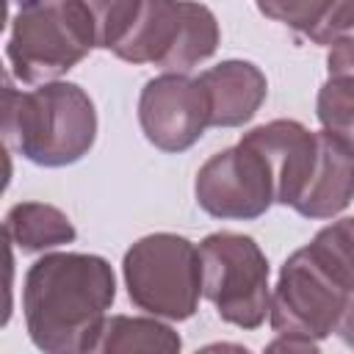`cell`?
Instances as JSON below:
<instances>
[{
    "instance_id": "8fae6325",
    "label": "cell",
    "mask_w": 354,
    "mask_h": 354,
    "mask_svg": "<svg viewBox=\"0 0 354 354\" xmlns=\"http://www.w3.org/2000/svg\"><path fill=\"white\" fill-rule=\"evenodd\" d=\"M199 86L207 97L210 127H238L246 124L266 100L268 83L266 75L249 61H221L205 69Z\"/></svg>"
},
{
    "instance_id": "e0dca14e",
    "label": "cell",
    "mask_w": 354,
    "mask_h": 354,
    "mask_svg": "<svg viewBox=\"0 0 354 354\" xmlns=\"http://www.w3.org/2000/svg\"><path fill=\"white\" fill-rule=\"evenodd\" d=\"M141 3L144 0H86L97 28V47L113 53V47L127 36L133 22L138 19Z\"/></svg>"
},
{
    "instance_id": "30bf717a",
    "label": "cell",
    "mask_w": 354,
    "mask_h": 354,
    "mask_svg": "<svg viewBox=\"0 0 354 354\" xmlns=\"http://www.w3.org/2000/svg\"><path fill=\"white\" fill-rule=\"evenodd\" d=\"M246 147L260 152L274 180V199L293 207L313 174L318 158V133H310L293 119H274L249 130L241 138Z\"/></svg>"
},
{
    "instance_id": "9c48e42d",
    "label": "cell",
    "mask_w": 354,
    "mask_h": 354,
    "mask_svg": "<svg viewBox=\"0 0 354 354\" xmlns=\"http://www.w3.org/2000/svg\"><path fill=\"white\" fill-rule=\"evenodd\" d=\"M138 122L149 144L163 152H183L210 127L205 88L185 72H163L141 88Z\"/></svg>"
},
{
    "instance_id": "4fadbf2b",
    "label": "cell",
    "mask_w": 354,
    "mask_h": 354,
    "mask_svg": "<svg viewBox=\"0 0 354 354\" xmlns=\"http://www.w3.org/2000/svg\"><path fill=\"white\" fill-rule=\"evenodd\" d=\"M6 241L19 246L22 252H44L75 241V227L53 205L44 202H19L6 216Z\"/></svg>"
},
{
    "instance_id": "52a82bcc",
    "label": "cell",
    "mask_w": 354,
    "mask_h": 354,
    "mask_svg": "<svg viewBox=\"0 0 354 354\" xmlns=\"http://www.w3.org/2000/svg\"><path fill=\"white\" fill-rule=\"evenodd\" d=\"M348 296L351 293L340 288L304 246L293 252L279 271L268 304L271 329L318 343L337 329Z\"/></svg>"
},
{
    "instance_id": "2e32d148",
    "label": "cell",
    "mask_w": 354,
    "mask_h": 354,
    "mask_svg": "<svg viewBox=\"0 0 354 354\" xmlns=\"http://www.w3.org/2000/svg\"><path fill=\"white\" fill-rule=\"evenodd\" d=\"M315 111L324 133L354 155V75H329Z\"/></svg>"
},
{
    "instance_id": "44dd1931",
    "label": "cell",
    "mask_w": 354,
    "mask_h": 354,
    "mask_svg": "<svg viewBox=\"0 0 354 354\" xmlns=\"http://www.w3.org/2000/svg\"><path fill=\"white\" fill-rule=\"evenodd\" d=\"M335 332L340 335V340H343L346 346H354V293L348 296L346 310H343V315H340V321H337V329H335Z\"/></svg>"
},
{
    "instance_id": "ba28073f",
    "label": "cell",
    "mask_w": 354,
    "mask_h": 354,
    "mask_svg": "<svg viewBox=\"0 0 354 354\" xmlns=\"http://www.w3.org/2000/svg\"><path fill=\"white\" fill-rule=\"evenodd\" d=\"M194 194L205 213L241 221L263 216L277 202L268 163L243 141L216 152L202 163Z\"/></svg>"
},
{
    "instance_id": "ffe728a7",
    "label": "cell",
    "mask_w": 354,
    "mask_h": 354,
    "mask_svg": "<svg viewBox=\"0 0 354 354\" xmlns=\"http://www.w3.org/2000/svg\"><path fill=\"white\" fill-rule=\"evenodd\" d=\"M329 75H354V36H343L332 44L326 55Z\"/></svg>"
},
{
    "instance_id": "6da1fadb",
    "label": "cell",
    "mask_w": 354,
    "mask_h": 354,
    "mask_svg": "<svg viewBox=\"0 0 354 354\" xmlns=\"http://www.w3.org/2000/svg\"><path fill=\"white\" fill-rule=\"evenodd\" d=\"M113 296L116 277L105 257L83 252L44 254L28 268L22 285L28 335L47 354L97 351Z\"/></svg>"
},
{
    "instance_id": "7c38bea8",
    "label": "cell",
    "mask_w": 354,
    "mask_h": 354,
    "mask_svg": "<svg viewBox=\"0 0 354 354\" xmlns=\"http://www.w3.org/2000/svg\"><path fill=\"white\" fill-rule=\"evenodd\" d=\"M351 199H354V155L321 130L313 174L293 210L307 218H332L340 210H346Z\"/></svg>"
},
{
    "instance_id": "5bb4252c",
    "label": "cell",
    "mask_w": 354,
    "mask_h": 354,
    "mask_svg": "<svg viewBox=\"0 0 354 354\" xmlns=\"http://www.w3.org/2000/svg\"><path fill=\"white\" fill-rule=\"evenodd\" d=\"M180 335L155 318H130V315H111L102 326V337L97 351L122 354V351H160L174 354L180 351Z\"/></svg>"
},
{
    "instance_id": "9a60e30c",
    "label": "cell",
    "mask_w": 354,
    "mask_h": 354,
    "mask_svg": "<svg viewBox=\"0 0 354 354\" xmlns=\"http://www.w3.org/2000/svg\"><path fill=\"white\" fill-rule=\"evenodd\" d=\"M307 252L348 293H354V218H340L315 232Z\"/></svg>"
},
{
    "instance_id": "ac0fdd59",
    "label": "cell",
    "mask_w": 354,
    "mask_h": 354,
    "mask_svg": "<svg viewBox=\"0 0 354 354\" xmlns=\"http://www.w3.org/2000/svg\"><path fill=\"white\" fill-rule=\"evenodd\" d=\"M254 3H257L260 14L299 30L307 39L324 19L326 8L332 6V0H254Z\"/></svg>"
},
{
    "instance_id": "5b68a950",
    "label": "cell",
    "mask_w": 354,
    "mask_h": 354,
    "mask_svg": "<svg viewBox=\"0 0 354 354\" xmlns=\"http://www.w3.org/2000/svg\"><path fill=\"white\" fill-rule=\"evenodd\" d=\"M218 47L213 11L194 0H144L138 19L113 47L130 64H155L163 72H188Z\"/></svg>"
},
{
    "instance_id": "d6986e66",
    "label": "cell",
    "mask_w": 354,
    "mask_h": 354,
    "mask_svg": "<svg viewBox=\"0 0 354 354\" xmlns=\"http://www.w3.org/2000/svg\"><path fill=\"white\" fill-rule=\"evenodd\" d=\"M348 30H354V0H332L318 28L310 33V41L315 44H335Z\"/></svg>"
},
{
    "instance_id": "7a4b0ae2",
    "label": "cell",
    "mask_w": 354,
    "mask_h": 354,
    "mask_svg": "<svg viewBox=\"0 0 354 354\" xmlns=\"http://www.w3.org/2000/svg\"><path fill=\"white\" fill-rule=\"evenodd\" d=\"M3 136L22 158L39 166H69L97 138V111L77 83L50 80L33 91L3 83Z\"/></svg>"
},
{
    "instance_id": "8992f818",
    "label": "cell",
    "mask_w": 354,
    "mask_h": 354,
    "mask_svg": "<svg viewBox=\"0 0 354 354\" xmlns=\"http://www.w3.org/2000/svg\"><path fill=\"white\" fill-rule=\"evenodd\" d=\"M202 296L216 313L241 329H257L271 304L268 260L254 238L241 232H213L199 243Z\"/></svg>"
},
{
    "instance_id": "3957f363",
    "label": "cell",
    "mask_w": 354,
    "mask_h": 354,
    "mask_svg": "<svg viewBox=\"0 0 354 354\" xmlns=\"http://www.w3.org/2000/svg\"><path fill=\"white\" fill-rule=\"evenodd\" d=\"M97 47V28L86 0H19L11 33L8 61L22 83L41 86Z\"/></svg>"
},
{
    "instance_id": "277c9868",
    "label": "cell",
    "mask_w": 354,
    "mask_h": 354,
    "mask_svg": "<svg viewBox=\"0 0 354 354\" xmlns=\"http://www.w3.org/2000/svg\"><path fill=\"white\" fill-rule=\"evenodd\" d=\"M130 301L158 318L185 321L202 296L199 246L174 232L138 238L122 260Z\"/></svg>"
}]
</instances>
